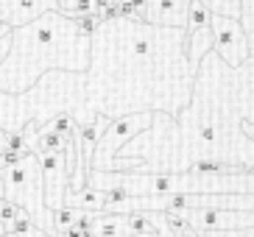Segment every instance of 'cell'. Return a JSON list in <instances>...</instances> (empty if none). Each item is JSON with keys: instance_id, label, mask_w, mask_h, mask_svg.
I'll use <instances>...</instances> for the list:
<instances>
[{"instance_id": "obj_7", "label": "cell", "mask_w": 254, "mask_h": 237, "mask_svg": "<svg viewBox=\"0 0 254 237\" xmlns=\"http://www.w3.org/2000/svg\"><path fill=\"white\" fill-rule=\"evenodd\" d=\"M187 226L195 232H238L254 229V212L249 209H224V207H179L176 209Z\"/></svg>"}, {"instance_id": "obj_16", "label": "cell", "mask_w": 254, "mask_h": 237, "mask_svg": "<svg viewBox=\"0 0 254 237\" xmlns=\"http://www.w3.org/2000/svg\"><path fill=\"white\" fill-rule=\"evenodd\" d=\"M42 126L64 134V137H73V131H75V115H70V112H59L56 118H51L48 123H42Z\"/></svg>"}, {"instance_id": "obj_20", "label": "cell", "mask_w": 254, "mask_h": 237, "mask_svg": "<svg viewBox=\"0 0 254 237\" xmlns=\"http://www.w3.org/2000/svg\"><path fill=\"white\" fill-rule=\"evenodd\" d=\"M23 209L17 207L14 201H8V198H0V226H8V223L14 221L17 215H20Z\"/></svg>"}, {"instance_id": "obj_6", "label": "cell", "mask_w": 254, "mask_h": 237, "mask_svg": "<svg viewBox=\"0 0 254 237\" xmlns=\"http://www.w3.org/2000/svg\"><path fill=\"white\" fill-rule=\"evenodd\" d=\"M151 120H154V112H128V115L112 118L109 126L104 128V134H101L95 151H92L90 168H95V171H115L118 148L123 142H128L131 137H137L142 128H148Z\"/></svg>"}, {"instance_id": "obj_14", "label": "cell", "mask_w": 254, "mask_h": 237, "mask_svg": "<svg viewBox=\"0 0 254 237\" xmlns=\"http://www.w3.org/2000/svg\"><path fill=\"white\" fill-rule=\"evenodd\" d=\"M3 235H6V237H39L42 232L37 229V223L31 221V215L23 209L14 221L8 223V226H3Z\"/></svg>"}, {"instance_id": "obj_3", "label": "cell", "mask_w": 254, "mask_h": 237, "mask_svg": "<svg viewBox=\"0 0 254 237\" xmlns=\"http://www.w3.org/2000/svg\"><path fill=\"white\" fill-rule=\"evenodd\" d=\"M8 39V53L0 61V92L17 95L48 70L87 73L90 67V37L75 28L73 17L56 8L11 28Z\"/></svg>"}, {"instance_id": "obj_8", "label": "cell", "mask_w": 254, "mask_h": 237, "mask_svg": "<svg viewBox=\"0 0 254 237\" xmlns=\"http://www.w3.org/2000/svg\"><path fill=\"white\" fill-rule=\"evenodd\" d=\"M39 156V173H42V198L48 209H56L64 204L70 171L75 162V148L70 142L67 151H53V154H37Z\"/></svg>"}, {"instance_id": "obj_2", "label": "cell", "mask_w": 254, "mask_h": 237, "mask_svg": "<svg viewBox=\"0 0 254 237\" xmlns=\"http://www.w3.org/2000/svg\"><path fill=\"white\" fill-rule=\"evenodd\" d=\"M195 70L185 53V28L115 17L90 37L84 112L120 118L128 112L179 115L190 101Z\"/></svg>"}, {"instance_id": "obj_1", "label": "cell", "mask_w": 254, "mask_h": 237, "mask_svg": "<svg viewBox=\"0 0 254 237\" xmlns=\"http://www.w3.org/2000/svg\"><path fill=\"white\" fill-rule=\"evenodd\" d=\"M254 115V56L229 67L207 51L193 75L187 106L173 118L154 112L148 128L123 142L115 171L185 173L198 159H218L246 171L252 159L240 140V123Z\"/></svg>"}, {"instance_id": "obj_19", "label": "cell", "mask_w": 254, "mask_h": 237, "mask_svg": "<svg viewBox=\"0 0 254 237\" xmlns=\"http://www.w3.org/2000/svg\"><path fill=\"white\" fill-rule=\"evenodd\" d=\"M73 22H75V28L81 31L84 37H92V34L98 31V25H101V17H98L95 11H84V14H75Z\"/></svg>"}, {"instance_id": "obj_22", "label": "cell", "mask_w": 254, "mask_h": 237, "mask_svg": "<svg viewBox=\"0 0 254 237\" xmlns=\"http://www.w3.org/2000/svg\"><path fill=\"white\" fill-rule=\"evenodd\" d=\"M240 3V11H243V8H252L254 6V0H238Z\"/></svg>"}, {"instance_id": "obj_18", "label": "cell", "mask_w": 254, "mask_h": 237, "mask_svg": "<svg viewBox=\"0 0 254 237\" xmlns=\"http://www.w3.org/2000/svg\"><path fill=\"white\" fill-rule=\"evenodd\" d=\"M209 6V11L212 14H224V17H235V20H240V3L238 0H204Z\"/></svg>"}, {"instance_id": "obj_23", "label": "cell", "mask_w": 254, "mask_h": 237, "mask_svg": "<svg viewBox=\"0 0 254 237\" xmlns=\"http://www.w3.org/2000/svg\"><path fill=\"white\" fill-rule=\"evenodd\" d=\"M3 145H6V131L0 128V148H3Z\"/></svg>"}, {"instance_id": "obj_5", "label": "cell", "mask_w": 254, "mask_h": 237, "mask_svg": "<svg viewBox=\"0 0 254 237\" xmlns=\"http://www.w3.org/2000/svg\"><path fill=\"white\" fill-rule=\"evenodd\" d=\"M3 176H6V193H3V198L14 201L20 209H25L31 215V221L37 223L39 232L56 235V232H53V209H48L45 198H42L39 156L34 154V151L23 154L14 165L3 168Z\"/></svg>"}, {"instance_id": "obj_12", "label": "cell", "mask_w": 254, "mask_h": 237, "mask_svg": "<svg viewBox=\"0 0 254 237\" xmlns=\"http://www.w3.org/2000/svg\"><path fill=\"white\" fill-rule=\"evenodd\" d=\"M73 137H64V134L53 131L48 126L37 128V140H34V154H53V151H67Z\"/></svg>"}, {"instance_id": "obj_17", "label": "cell", "mask_w": 254, "mask_h": 237, "mask_svg": "<svg viewBox=\"0 0 254 237\" xmlns=\"http://www.w3.org/2000/svg\"><path fill=\"white\" fill-rule=\"evenodd\" d=\"M56 11L75 17V14H84V11H95V6H92V0H56Z\"/></svg>"}, {"instance_id": "obj_4", "label": "cell", "mask_w": 254, "mask_h": 237, "mask_svg": "<svg viewBox=\"0 0 254 237\" xmlns=\"http://www.w3.org/2000/svg\"><path fill=\"white\" fill-rule=\"evenodd\" d=\"M59 112H70L75 120L84 112V73L48 70L23 92H0V128L17 131L25 123H48Z\"/></svg>"}, {"instance_id": "obj_24", "label": "cell", "mask_w": 254, "mask_h": 237, "mask_svg": "<svg viewBox=\"0 0 254 237\" xmlns=\"http://www.w3.org/2000/svg\"><path fill=\"white\" fill-rule=\"evenodd\" d=\"M0 237H3V226H0Z\"/></svg>"}, {"instance_id": "obj_15", "label": "cell", "mask_w": 254, "mask_h": 237, "mask_svg": "<svg viewBox=\"0 0 254 237\" xmlns=\"http://www.w3.org/2000/svg\"><path fill=\"white\" fill-rule=\"evenodd\" d=\"M78 218H81V209L67 207V204L56 207V209H53V232L59 235V232H64L67 226H75V223H78Z\"/></svg>"}, {"instance_id": "obj_13", "label": "cell", "mask_w": 254, "mask_h": 237, "mask_svg": "<svg viewBox=\"0 0 254 237\" xmlns=\"http://www.w3.org/2000/svg\"><path fill=\"white\" fill-rule=\"evenodd\" d=\"M209 17H212V11H209V6L204 3V0H190V3H187L185 34H193V31H198V28H204V25H209Z\"/></svg>"}, {"instance_id": "obj_10", "label": "cell", "mask_w": 254, "mask_h": 237, "mask_svg": "<svg viewBox=\"0 0 254 237\" xmlns=\"http://www.w3.org/2000/svg\"><path fill=\"white\" fill-rule=\"evenodd\" d=\"M187 3H190V0H145V6H142V11H140V20L151 22V25L185 28Z\"/></svg>"}, {"instance_id": "obj_9", "label": "cell", "mask_w": 254, "mask_h": 237, "mask_svg": "<svg viewBox=\"0 0 254 237\" xmlns=\"http://www.w3.org/2000/svg\"><path fill=\"white\" fill-rule=\"evenodd\" d=\"M209 31H212V51L229 67H238L249 59V39L240 20L212 14L209 17Z\"/></svg>"}, {"instance_id": "obj_21", "label": "cell", "mask_w": 254, "mask_h": 237, "mask_svg": "<svg viewBox=\"0 0 254 237\" xmlns=\"http://www.w3.org/2000/svg\"><path fill=\"white\" fill-rule=\"evenodd\" d=\"M8 34H11V28H8L3 20H0V37H8Z\"/></svg>"}, {"instance_id": "obj_11", "label": "cell", "mask_w": 254, "mask_h": 237, "mask_svg": "<svg viewBox=\"0 0 254 237\" xmlns=\"http://www.w3.org/2000/svg\"><path fill=\"white\" fill-rule=\"evenodd\" d=\"M64 204L75 209H90V212H101L106 204L104 193L101 190H92V187H81V190H67L64 193Z\"/></svg>"}, {"instance_id": "obj_25", "label": "cell", "mask_w": 254, "mask_h": 237, "mask_svg": "<svg viewBox=\"0 0 254 237\" xmlns=\"http://www.w3.org/2000/svg\"><path fill=\"white\" fill-rule=\"evenodd\" d=\"M198 237H201V235H198Z\"/></svg>"}]
</instances>
